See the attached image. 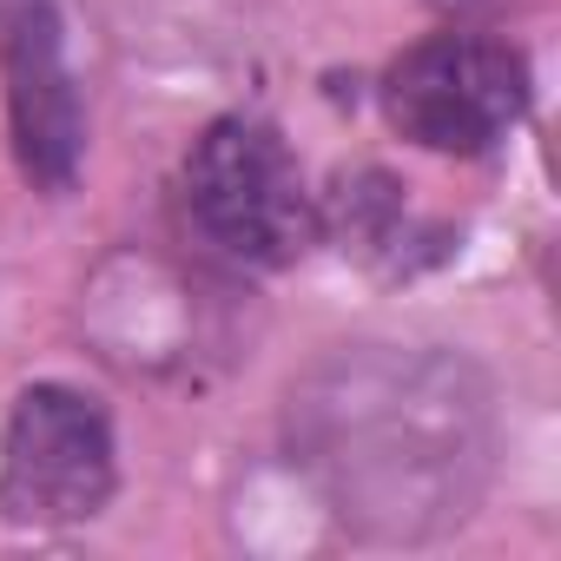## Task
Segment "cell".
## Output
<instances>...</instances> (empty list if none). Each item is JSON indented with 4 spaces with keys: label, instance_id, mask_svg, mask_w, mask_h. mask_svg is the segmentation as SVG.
Returning a JSON list of instances; mask_svg holds the SVG:
<instances>
[{
    "label": "cell",
    "instance_id": "cell-1",
    "mask_svg": "<svg viewBox=\"0 0 561 561\" xmlns=\"http://www.w3.org/2000/svg\"><path fill=\"white\" fill-rule=\"evenodd\" d=\"M305 456L351 528L423 541L482 489L489 397L449 357H344L305 397Z\"/></svg>",
    "mask_w": 561,
    "mask_h": 561
},
{
    "label": "cell",
    "instance_id": "cell-2",
    "mask_svg": "<svg viewBox=\"0 0 561 561\" xmlns=\"http://www.w3.org/2000/svg\"><path fill=\"white\" fill-rule=\"evenodd\" d=\"M185 211L192 225L238 264H291L318 238V205L291 146L264 119H211L185 159Z\"/></svg>",
    "mask_w": 561,
    "mask_h": 561
},
{
    "label": "cell",
    "instance_id": "cell-3",
    "mask_svg": "<svg viewBox=\"0 0 561 561\" xmlns=\"http://www.w3.org/2000/svg\"><path fill=\"white\" fill-rule=\"evenodd\" d=\"M522 113H528V60L508 41L436 34L383 73V119L423 152L476 159L495 139H508Z\"/></svg>",
    "mask_w": 561,
    "mask_h": 561
},
{
    "label": "cell",
    "instance_id": "cell-4",
    "mask_svg": "<svg viewBox=\"0 0 561 561\" xmlns=\"http://www.w3.org/2000/svg\"><path fill=\"white\" fill-rule=\"evenodd\" d=\"M119 476L113 456V416L100 397L73 383H34L21 390L8 416V456H0V502L14 522L67 528L106 508Z\"/></svg>",
    "mask_w": 561,
    "mask_h": 561
},
{
    "label": "cell",
    "instance_id": "cell-5",
    "mask_svg": "<svg viewBox=\"0 0 561 561\" xmlns=\"http://www.w3.org/2000/svg\"><path fill=\"white\" fill-rule=\"evenodd\" d=\"M0 87H8V133L27 185L67 192L87 159V106L54 0H0Z\"/></svg>",
    "mask_w": 561,
    "mask_h": 561
}]
</instances>
